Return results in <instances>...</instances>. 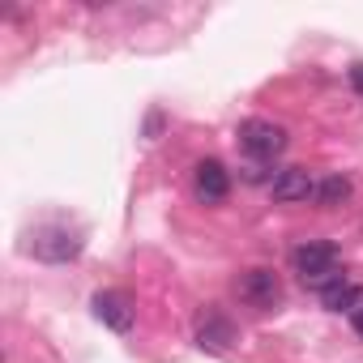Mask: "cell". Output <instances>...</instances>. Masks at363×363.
Returning a JSON list of instances; mask_svg holds the SVG:
<instances>
[{"label":"cell","instance_id":"obj_10","mask_svg":"<svg viewBox=\"0 0 363 363\" xmlns=\"http://www.w3.org/2000/svg\"><path fill=\"white\" fill-rule=\"evenodd\" d=\"M320 303H325L329 312H354V308L363 303V291H359L354 282H337V286H329V291L320 295Z\"/></svg>","mask_w":363,"mask_h":363},{"label":"cell","instance_id":"obj_4","mask_svg":"<svg viewBox=\"0 0 363 363\" xmlns=\"http://www.w3.org/2000/svg\"><path fill=\"white\" fill-rule=\"evenodd\" d=\"M235 137H240V150H244L248 158H261V162H269V158H278V154L286 150V128L274 124V120H261V116L244 120V124L235 128Z\"/></svg>","mask_w":363,"mask_h":363},{"label":"cell","instance_id":"obj_5","mask_svg":"<svg viewBox=\"0 0 363 363\" xmlns=\"http://www.w3.org/2000/svg\"><path fill=\"white\" fill-rule=\"evenodd\" d=\"M193 193L201 206H223L231 197V171L218 158H201L193 167Z\"/></svg>","mask_w":363,"mask_h":363},{"label":"cell","instance_id":"obj_9","mask_svg":"<svg viewBox=\"0 0 363 363\" xmlns=\"http://www.w3.org/2000/svg\"><path fill=\"white\" fill-rule=\"evenodd\" d=\"M350 193H354V184H350L346 175L333 171V175H320V179H316V197H312V201H316L320 210H337V206L350 201Z\"/></svg>","mask_w":363,"mask_h":363},{"label":"cell","instance_id":"obj_2","mask_svg":"<svg viewBox=\"0 0 363 363\" xmlns=\"http://www.w3.org/2000/svg\"><path fill=\"white\" fill-rule=\"evenodd\" d=\"M82 248H86L82 231H73V227H65V223H43V227L30 231V257H35V261L65 265V261L82 257Z\"/></svg>","mask_w":363,"mask_h":363},{"label":"cell","instance_id":"obj_12","mask_svg":"<svg viewBox=\"0 0 363 363\" xmlns=\"http://www.w3.org/2000/svg\"><path fill=\"white\" fill-rule=\"evenodd\" d=\"M350 325H354V333H359V342H363V303L350 312Z\"/></svg>","mask_w":363,"mask_h":363},{"label":"cell","instance_id":"obj_7","mask_svg":"<svg viewBox=\"0 0 363 363\" xmlns=\"http://www.w3.org/2000/svg\"><path fill=\"white\" fill-rule=\"evenodd\" d=\"M269 197L278 206H299V201H312L316 197V179L303 171V167H286L274 175V184H269Z\"/></svg>","mask_w":363,"mask_h":363},{"label":"cell","instance_id":"obj_8","mask_svg":"<svg viewBox=\"0 0 363 363\" xmlns=\"http://www.w3.org/2000/svg\"><path fill=\"white\" fill-rule=\"evenodd\" d=\"M90 308H94V316L107 325V329H116V333H128L133 329V299L124 295V291H99L94 299H90Z\"/></svg>","mask_w":363,"mask_h":363},{"label":"cell","instance_id":"obj_3","mask_svg":"<svg viewBox=\"0 0 363 363\" xmlns=\"http://www.w3.org/2000/svg\"><path fill=\"white\" fill-rule=\"evenodd\" d=\"M235 299H240L244 308H252V312H274V308L282 303V278H278L274 269H265V265L244 269V274L235 278Z\"/></svg>","mask_w":363,"mask_h":363},{"label":"cell","instance_id":"obj_1","mask_svg":"<svg viewBox=\"0 0 363 363\" xmlns=\"http://www.w3.org/2000/svg\"><path fill=\"white\" fill-rule=\"evenodd\" d=\"M291 269H295L299 282H303L308 291H316V295H325L329 286L346 282L342 257H337V248H333L329 240H303L299 248H291Z\"/></svg>","mask_w":363,"mask_h":363},{"label":"cell","instance_id":"obj_11","mask_svg":"<svg viewBox=\"0 0 363 363\" xmlns=\"http://www.w3.org/2000/svg\"><path fill=\"white\" fill-rule=\"evenodd\" d=\"M346 77H350V90H354V94H363V60H354V65L346 69Z\"/></svg>","mask_w":363,"mask_h":363},{"label":"cell","instance_id":"obj_6","mask_svg":"<svg viewBox=\"0 0 363 363\" xmlns=\"http://www.w3.org/2000/svg\"><path fill=\"white\" fill-rule=\"evenodd\" d=\"M231 342H235V325H231V316L218 312V308H206V312L197 316V346L210 350V354H227Z\"/></svg>","mask_w":363,"mask_h":363}]
</instances>
